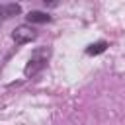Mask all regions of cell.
Returning a JSON list of instances; mask_svg holds the SVG:
<instances>
[{
	"label": "cell",
	"instance_id": "1",
	"mask_svg": "<svg viewBox=\"0 0 125 125\" xmlns=\"http://www.w3.org/2000/svg\"><path fill=\"white\" fill-rule=\"evenodd\" d=\"M49 59H51V49H49V47H39V49H35V51L31 53L25 68H23V74H25L27 78H29V76H35L37 72H41V70L47 66Z\"/></svg>",
	"mask_w": 125,
	"mask_h": 125
},
{
	"label": "cell",
	"instance_id": "3",
	"mask_svg": "<svg viewBox=\"0 0 125 125\" xmlns=\"http://www.w3.org/2000/svg\"><path fill=\"white\" fill-rule=\"evenodd\" d=\"M21 12V6L20 4H0V21L2 20H8L12 16H18Z\"/></svg>",
	"mask_w": 125,
	"mask_h": 125
},
{
	"label": "cell",
	"instance_id": "2",
	"mask_svg": "<svg viewBox=\"0 0 125 125\" xmlns=\"http://www.w3.org/2000/svg\"><path fill=\"white\" fill-rule=\"evenodd\" d=\"M35 37H37L35 29H33V27H29L27 23H21V25H18V27L14 29V33H12V39L16 41V45L29 43V41H33Z\"/></svg>",
	"mask_w": 125,
	"mask_h": 125
},
{
	"label": "cell",
	"instance_id": "4",
	"mask_svg": "<svg viewBox=\"0 0 125 125\" xmlns=\"http://www.w3.org/2000/svg\"><path fill=\"white\" fill-rule=\"evenodd\" d=\"M25 20L29 21V23H47V21H51V16L47 14V12H39V10H31L27 16H25Z\"/></svg>",
	"mask_w": 125,
	"mask_h": 125
},
{
	"label": "cell",
	"instance_id": "5",
	"mask_svg": "<svg viewBox=\"0 0 125 125\" xmlns=\"http://www.w3.org/2000/svg\"><path fill=\"white\" fill-rule=\"evenodd\" d=\"M109 47V43L107 41H96V43H92V45H88L86 47V55H100V53H104L105 49Z\"/></svg>",
	"mask_w": 125,
	"mask_h": 125
}]
</instances>
